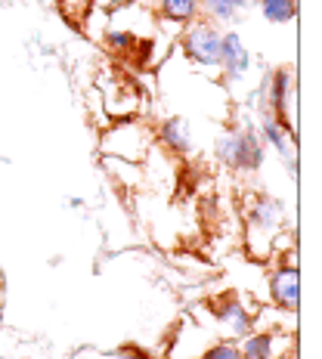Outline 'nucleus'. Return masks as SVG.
I'll use <instances>...</instances> for the list:
<instances>
[{
    "label": "nucleus",
    "instance_id": "f257e3e1",
    "mask_svg": "<svg viewBox=\"0 0 322 359\" xmlns=\"http://www.w3.org/2000/svg\"><path fill=\"white\" fill-rule=\"evenodd\" d=\"M267 158V146L264 140L257 137V127H239V130H229L217 140V161L229 170H245V174H254V170L264 168Z\"/></svg>",
    "mask_w": 322,
    "mask_h": 359
},
{
    "label": "nucleus",
    "instance_id": "f03ea898",
    "mask_svg": "<svg viewBox=\"0 0 322 359\" xmlns=\"http://www.w3.org/2000/svg\"><path fill=\"white\" fill-rule=\"evenodd\" d=\"M220 41H223V32L208 19H196L186 25L183 37H180V47L189 62L201 65V69H217L220 65Z\"/></svg>",
    "mask_w": 322,
    "mask_h": 359
},
{
    "label": "nucleus",
    "instance_id": "7ed1b4c3",
    "mask_svg": "<svg viewBox=\"0 0 322 359\" xmlns=\"http://www.w3.org/2000/svg\"><path fill=\"white\" fill-rule=\"evenodd\" d=\"M211 313H214L217 332L227 341H242L245 334L254 332V316H257V313H251L239 294H227V297L211 301Z\"/></svg>",
    "mask_w": 322,
    "mask_h": 359
},
{
    "label": "nucleus",
    "instance_id": "20e7f679",
    "mask_svg": "<svg viewBox=\"0 0 322 359\" xmlns=\"http://www.w3.org/2000/svg\"><path fill=\"white\" fill-rule=\"evenodd\" d=\"M257 137L264 140V146H273L276 152H279L282 164L288 168V174L297 177V137H295V130L282 124L279 118H273L269 111H260Z\"/></svg>",
    "mask_w": 322,
    "mask_h": 359
},
{
    "label": "nucleus",
    "instance_id": "39448f33",
    "mask_svg": "<svg viewBox=\"0 0 322 359\" xmlns=\"http://www.w3.org/2000/svg\"><path fill=\"white\" fill-rule=\"evenodd\" d=\"M264 93H267V111L273 118H279L286 127H291L288 121V109L295 102V74L286 65H279L276 72H269L264 78Z\"/></svg>",
    "mask_w": 322,
    "mask_h": 359
},
{
    "label": "nucleus",
    "instance_id": "423d86ee",
    "mask_svg": "<svg viewBox=\"0 0 322 359\" xmlns=\"http://www.w3.org/2000/svg\"><path fill=\"white\" fill-rule=\"evenodd\" d=\"M269 297H273V306H279V310H288V313L297 310V304H301V273H297L295 257L288 264L282 260L269 273Z\"/></svg>",
    "mask_w": 322,
    "mask_h": 359
},
{
    "label": "nucleus",
    "instance_id": "0eeeda50",
    "mask_svg": "<svg viewBox=\"0 0 322 359\" xmlns=\"http://www.w3.org/2000/svg\"><path fill=\"white\" fill-rule=\"evenodd\" d=\"M217 69H223L229 84H239V81H245V74L251 69V53L248 47L242 43V37L239 32H223V41H220V65Z\"/></svg>",
    "mask_w": 322,
    "mask_h": 359
},
{
    "label": "nucleus",
    "instance_id": "6e6552de",
    "mask_svg": "<svg viewBox=\"0 0 322 359\" xmlns=\"http://www.w3.org/2000/svg\"><path fill=\"white\" fill-rule=\"evenodd\" d=\"M155 137H159V143L168 149L170 155H177V158H186V155H192V124L186 121L183 115H170L164 118V121L155 127Z\"/></svg>",
    "mask_w": 322,
    "mask_h": 359
},
{
    "label": "nucleus",
    "instance_id": "1a4fd4ad",
    "mask_svg": "<svg viewBox=\"0 0 322 359\" xmlns=\"http://www.w3.org/2000/svg\"><path fill=\"white\" fill-rule=\"evenodd\" d=\"M282 214H286V205L279 198H269V196H257L251 201V220H248V236L267 233L269 238L279 236L282 226Z\"/></svg>",
    "mask_w": 322,
    "mask_h": 359
},
{
    "label": "nucleus",
    "instance_id": "9d476101",
    "mask_svg": "<svg viewBox=\"0 0 322 359\" xmlns=\"http://www.w3.org/2000/svg\"><path fill=\"white\" fill-rule=\"evenodd\" d=\"M286 338V334H282ZM276 332H269V328H254L251 334H245L242 341H239V350H242L245 359H279V350H276V344L282 341Z\"/></svg>",
    "mask_w": 322,
    "mask_h": 359
},
{
    "label": "nucleus",
    "instance_id": "9b49d317",
    "mask_svg": "<svg viewBox=\"0 0 322 359\" xmlns=\"http://www.w3.org/2000/svg\"><path fill=\"white\" fill-rule=\"evenodd\" d=\"M159 13L161 19L177 22V25H189L201 16L199 0H159Z\"/></svg>",
    "mask_w": 322,
    "mask_h": 359
},
{
    "label": "nucleus",
    "instance_id": "f8f14e48",
    "mask_svg": "<svg viewBox=\"0 0 322 359\" xmlns=\"http://www.w3.org/2000/svg\"><path fill=\"white\" fill-rule=\"evenodd\" d=\"M257 6L269 25H286V22H295L297 16L295 0H257Z\"/></svg>",
    "mask_w": 322,
    "mask_h": 359
},
{
    "label": "nucleus",
    "instance_id": "ddd939ff",
    "mask_svg": "<svg viewBox=\"0 0 322 359\" xmlns=\"http://www.w3.org/2000/svg\"><path fill=\"white\" fill-rule=\"evenodd\" d=\"M102 41H106V47L112 50V53H118V56H127V53H133V50L140 47L137 32H124V28H109Z\"/></svg>",
    "mask_w": 322,
    "mask_h": 359
},
{
    "label": "nucleus",
    "instance_id": "4468645a",
    "mask_svg": "<svg viewBox=\"0 0 322 359\" xmlns=\"http://www.w3.org/2000/svg\"><path fill=\"white\" fill-rule=\"evenodd\" d=\"M199 10L205 13L208 22H233L236 19V10L229 6V0H199Z\"/></svg>",
    "mask_w": 322,
    "mask_h": 359
},
{
    "label": "nucleus",
    "instance_id": "2eb2a0df",
    "mask_svg": "<svg viewBox=\"0 0 322 359\" xmlns=\"http://www.w3.org/2000/svg\"><path fill=\"white\" fill-rule=\"evenodd\" d=\"M201 359H245V356H242V350H239V341L220 338V341L208 344V350L201 353Z\"/></svg>",
    "mask_w": 322,
    "mask_h": 359
},
{
    "label": "nucleus",
    "instance_id": "dca6fc26",
    "mask_svg": "<svg viewBox=\"0 0 322 359\" xmlns=\"http://www.w3.org/2000/svg\"><path fill=\"white\" fill-rule=\"evenodd\" d=\"M229 6L239 13V10H245V6H248V0H229Z\"/></svg>",
    "mask_w": 322,
    "mask_h": 359
}]
</instances>
